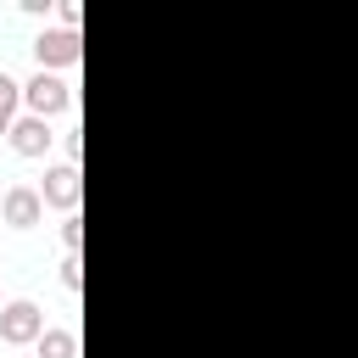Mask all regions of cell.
I'll use <instances>...</instances> for the list:
<instances>
[{
  "label": "cell",
  "mask_w": 358,
  "mask_h": 358,
  "mask_svg": "<svg viewBox=\"0 0 358 358\" xmlns=\"http://www.w3.org/2000/svg\"><path fill=\"white\" fill-rule=\"evenodd\" d=\"M17 106H22V78L0 73V134H11V123H17Z\"/></svg>",
  "instance_id": "8"
},
{
  "label": "cell",
  "mask_w": 358,
  "mask_h": 358,
  "mask_svg": "<svg viewBox=\"0 0 358 358\" xmlns=\"http://www.w3.org/2000/svg\"><path fill=\"white\" fill-rule=\"evenodd\" d=\"M34 62H39V73L78 67V62H84V39H78L73 28H45V34L34 39Z\"/></svg>",
  "instance_id": "2"
},
{
  "label": "cell",
  "mask_w": 358,
  "mask_h": 358,
  "mask_svg": "<svg viewBox=\"0 0 358 358\" xmlns=\"http://www.w3.org/2000/svg\"><path fill=\"white\" fill-rule=\"evenodd\" d=\"M56 17H62V28H73V34H78V17H84V11H78V0H62V6H56Z\"/></svg>",
  "instance_id": "11"
},
{
  "label": "cell",
  "mask_w": 358,
  "mask_h": 358,
  "mask_svg": "<svg viewBox=\"0 0 358 358\" xmlns=\"http://www.w3.org/2000/svg\"><path fill=\"white\" fill-rule=\"evenodd\" d=\"M34 352H39V358H78V336H73V330H45V336L34 341Z\"/></svg>",
  "instance_id": "7"
},
{
  "label": "cell",
  "mask_w": 358,
  "mask_h": 358,
  "mask_svg": "<svg viewBox=\"0 0 358 358\" xmlns=\"http://www.w3.org/2000/svg\"><path fill=\"white\" fill-rule=\"evenodd\" d=\"M45 330H50V324H45L39 302L17 296V302H6V308H0V341H6V347H34Z\"/></svg>",
  "instance_id": "1"
},
{
  "label": "cell",
  "mask_w": 358,
  "mask_h": 358,
  "mask_svg": "<svg viewBox=\"0 0 358 358\" xmlns=\"http://www.w3.org/2000/svg\"><path fill=\"white\" fill-rule=\"evenodd\" d=\"M62 246H67V257H78V246H84V218L78 213L62 218Z\"/></svg>",
  "instance_id": "9"
},
{
  "label": "cell",
  "mask_w": 358,
  "mask_h": 358,
  "mask_svg": "<svg viewBox=\"0 0 358 358\" xmlns=\"http://www.w3.org/2000/svg\"><path fill=\"white\" fill-rule=\"evenodd\" d=\"M0 218H6L11 229L45 224V196H39V185H11V190L0 196Z\"/></svg>",
  "instance_id": "5"
},
{
  "label": "cell",
  "mask_w": 358,
  "mask_h": 358,
  "mask_svg": "<svg viewBox=\"0 0 358 358\" xmlns=\"http://www.w3.org/2000/svg\"><path fill=\"white\" fill-rule=\"evenodd\" d=\"M56 280H62V291H84V263L78 257H62V274Z\"/></svg>",
  "instance_id": "10"
},
{
  "label": "cell",
  "mask_w": 358,
  "mask_h": 358,
  "mask_svg": "<svg viewBox=\"0 0 358 358\" xmlns=\"http://www.w3.org/2000/svg\"><path fill=\"white\" fill-rule=\"evenodd\" d=\"M39 196H45V207H56V213H78V196H84V179H78V162H56V168H45V185H39Z\"/></svg>",
  "instance_id": "4"
},
{
  "label": "cell",
  "mask_w": 358,
  "mask_h": 358,
  "mask_svg": "<svg viewBox=\"0 0 358 358\" xmlns=\"http://www.w3.org/2000/svg\"><path fill=\"white\" fill-rule=\"evenodd\" d=\"M6 145H11L17 157H45V151L56 145V134H50V123H45V117L22 112V117L11 123V134H6Z\"/></svg>",
  "instance_id": "6"
},
{
  "label": "cell",
  "mask_w": 358,
  "mask_h": 358,
  "mask_svg": "<svg viewBox=\"0 0 358 358\" xmlns=\"http://www.w3.org/2000/svg\"><path fill=\"white\" fill-rule=\"evenodd\" d=\"M22 106L34 112V117H56V112H67L73 106V84L67 78H56V73H34L28 84H22Z\"/></svg>",
  "instance_id": "3"
}]
</instances>
